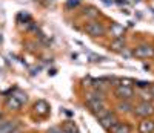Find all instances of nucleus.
I'll return each instance as SVG.
<instances>
[{
    "label": "nucleus",
    "instance_id": "nucleus-2",
    "mask_svg": "<svg viewBox=\"0 0 154 133\" xmlns=\"http://www.w3.org/2000/svg\"><path fill=\"white\" fill-rule=\"evenodd\" d=\"M117 123H119V119H117V116H116L114 113H109L105 118L100 119V126L103 127V129H106V130H109L114 124H117Z\"/></svg>",
    "mask_w": 154,
    "mask_h": 133
},
{
    "label": "nucleus",
    "instance_id": "nucleus-7",
    "mask_svg": "<svg viewBox=\"0 0 154 133\" xmlns=\"http://www.w3.org/2000/svg\"><path fill=\"white\" fill-rule=\"evenodd\" d=\"M17 123L16 121H6V123H0V133H11L12 130H16Z\"/></svg>",
    "mask_w": 154,
    "mask_h": 133
},
{
    "label": "nucleus",
    "instance_id": "nucleus-14",
    "mask_svg": "<svg viewBox=\"0 0 154 133\" xmlns=\"http://www.w3.org/2000/svg\"><path fill=\"white\" fill-rule=\"evenodd\" d=\"M109 113H111V112H109L108 109H105V107H103V109H100V110H97V112H94V115L99 118V121H100L102 118H105L106 115H109Z\"/></svg>",
    "mask_w": 154,
    "mask_h": 133
},
{
    "label": "nucleus",
    "instance_id": "nucleus-5",
    "mask_svg": "<svg viewBox=\"0 0 154 133\" xmlns=\"http://www.w3.org/2000/svg\"><path fill=\"white\" fill-rule=\"evenodd\" d=\"M134 55L139 58H145V57H151L152 55V49L149 46H139L134 51Z\"/></svg>",
    "mask_w": 154,
    "mask_h": 133
},
{
    "label": "nucleus",
    "instance_id": "nucleus-18",
    "mask_svg": "<svg viewBox=\"0 0 154 133\" xmlns=\"http://www.w3.org/2000/svg\"><path fill=\"white\" fill-rule=\"evenodd\" d=\"M103 3L105 5H111V0H103Z\"/></svg>",
    "mask_w": 154,
    "mask_h": 133
},
{
    "label": "nucleus",
    "instance_id": "nucleus-12",
    "mask_svg": "<svg viewBox=\"0 0 154 133\" xmlns=\"http://www.w3.org/2000/svg\"><path fill=\"white\" fill-rule=\"evenodd\" d=\"M111 48L114 49V51H120L122 48L125 49V42L122 38H117V40H114V42L111 43Z\"/></svg>",
    "mask_w": 154,
    "mask_h": 133
},
{
    "label": "nucleus",
    "instance_id": "nucleus-8",
    "mask_svg": "<svg viewBox=\"0 0 154 133\" xmlns=\"http://www.w3.org/2000/svg\"><path fill=\"white\" fill-rule=\"evenodd\" d=\"M34 109L38 115H46L49 112V106L45 103V101H37L35 106H34Z\"/></svg>",
    "mask_w": 154,
    "mask_h": 133
},
{
    "label": "nucleus",
    "instance_id": "nucleus-4",
    "mask_svg": "<svg viewBox=\"0 0 154 133\" xmlns=\"http://www.w3.org/2000/svg\"><path fill=\"white\" fill-rule=\"evenodd\" d=\"M116 95L123 100H130L133 97V89L128 86H117L116 87Z\"/></svg>",
    "mask_w": 154,
    "mask_h": 133
},
{
    "label": "nucleus",
    "instance_id": "nucleus-16",
    "mask_svg": "<svg viewBox=\"0 0 154 133\" xmlns=\"http://www.w3.org/2000/svg\"><path fill=\"white\" fill-rule=\"evenodd\" d=\"M120 83H122L120 86H128V87H130V86H131V84H133L134 81H131V80H126V78H125V80H122Z\"/></svg>",
    "mask_w": 154,
    "mask_h": 133
},
{
    "label": "nucleus",
    "instance_id": "nucleus-17",
    "mask_svg": "<svg viewBox=\"0 0 154 133\" xmlns=\"http://www.w3.org/2000/svg\"><path fill=\"white\" fill-rule=\"evenodd\" d=\"M134 84H136V86H139V87H148V84H149V83H146V81H136Z\"/></svg>",
    "mask_w": 154,
    "mask_h": 133
},
{
    "label": "nucleus",
    "instance_id": "nucleus-13",
    "mask_svg": "<svg viewBox=\"0 0 154 133\" xmlns=\"http://www.w3.org/2000/svg\"><path fill=\"white\" fill-rule=\"evenodd\" d=\"M117 109H119L120 112H130V110H131V104L126 103V101H125V103H119V104H117Z\"/></svg>",
    "mask_w": 154,
    "mask_h": 133
},
{
    "label": "nucleus",
    "instance_id": "nucleus-6",
    "mask_svg": "<svg viewBox=\"0 0 154 133\" xmlns=\"http://www.w3.org/2000/svg\"><path fill=\"white\" fill-rule=\"evenodd\" d=\"M109 132L111 133H131V127L123 123H117L109 129Z\"/></svg>",
    "mask_w": 154,
    "mask_h": 133
},
{
    "label": "nucleus",
    "instance_id": "nucleus-9",
    "mask_svg": "<svg viewBox=\"0 0 154 133\" xmlns=\"http://www.w3.org/2000/svg\"><path fill=\"white\" fill-rule=\"evenodd\" d=\"M123 26L119 23H112L111 25V35H114L116 38H120V35H123Z\"/></svg>",
    "mask_w": 154,
    "mask_h": 133
},
{
    "label": "nucleus",
    "instance_id": "nucleus-20",
    "mask_svg": "<svg viewBox=\"0 0 154 133\" xmlns=\"http://www.w3.org/2000/svg\"><path fill=\"white\" fill-rule=\"evenodd\" d=\"M11 133H19V132H17V130H12V132H11Z\"/></svg>",
    "mask_w": 154,
    "mask_h": 133
},
{
    "label": "nucleus",
    "instance_id": "nucleus-11",
    "mask_svg": "<svg viewBox=\"0 0 154 133\" xmlns=\"http://www.w3.org/2000/svg\"><path fill=\"white\" fill-rule=\"evenodd\" d=\"M6 104H8V107H9V109H12V110H19V109L22 107V103H20L17 98H14V97H11V98L8 100V103H6Z\"/></svg>",
    "mask_w": 154,
    "mask_h": 133
},
{
    "label": "nucleus",
    "instance_id": "nucleus-1",
    "mask_svg": "<svg viewBox=\"0 0 154 133\" xmlns=\"http://www.w3.org/2000/svg\"><path fill=\"white\" fill-rule=\"evenodd\" d=\"M152 112H154V107H152L148 101L139 104L137 107H136V115H137V116H148V115H151Z\"/></svg>",
    "mask_w": 154,
    "mask_h": 133
},
{
    "label": "nucleus",
    "instance_id": "nucleus-19",
    "mask_svg": "<svg viewBox=\"0 0 154 133\" xmlns=\"http://www.w3.org/2000/svg\"><path fill=\"white\" fill-rule=\"evenodd\" d=\"M151 95L154 97V86H151Z\"/></svg>",
    "mask_w": 154,
    "mask_h": 133
},
{
    "label": "nucleus",
    "instance_id": "nucleus-10",
    "mask_svg": "<svg viewBox=\"0 0 154 133\" xmlns=\"http://www.w3.org/2000/svg\"><path fill=\"white\" fill-rule=\"evenodd\" d=\"M139 130H140V133H151L154 130V123L152 121H142Z\"/></svg>",
    "mask_w": 154,
    "mask_h": 133
},
{
    "label": "nucleus",
    "instance_id": "nucleus-21",
    "mask_svg": "<svg viewBox=\"0 0 154 133\" xmlns=\"http://www.w3.org/2000/svg\"><path fill=\"white\" fill-rule=\"evenodd\" d=\"M0 118H2V113H0Z\"/></svg>",
    "mask_w": 154,
    "mask_h": 133
},
{
    "label": "nucleus",
    "instance_id": "nucleus-15",
    "mask_svg": "<svg viewBox=\"0 0 154 133\" xmlns=\"http://www.w3.org/2000/svg\"><path fill=\"white\" fill-rule=\"evenodd\" d=\"M12 97H14V98H17L22 104L25 103V101H26V94H23V92H17V94L16 95H12Z\"/></svg>",
    "mask_w": 154,
    "mask_h": 133
},
{
    "label": "nucleus",
    "instance_id": "nucleus-3",
    "mask_svg": "<svg viewBox=\"0 0 154 133\" xmlns=\"http://www.w3.org/2000/svg\"><path fill=\"white\" fill-rule=\"evenodd\" d=\"M86 32L89 35H93V37H97V35H103L105 29H103V26L99 25V23H89L86 26Z\"/></svg>",
    "mask_w": 154,
    "mask_h": 133
}]
</instances>
